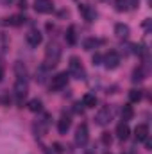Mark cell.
<instances>
[{
  "instance_id": "15",
  "label": "cell",
  "mask_w": 152,
  "mask_h": 154,
  "mask_svg": "<svg viewBox=\"0 0 152 154\" xmlns=\"http://www.w3.org/2000/svg\"><path fill=\"white\" fill-rule=\"evenodd\" d=\"M82 106H84V108H95V106H97V97H95L93 93H86V95L82 97Z\"/></svg>"
},
{
  "instance_id": "24",
  "label": "cell",
  "mask_w": 152,
  "mask_h": 154,
  "mask_svg": "<svg viewBox=\"0 0 152 154\" xmlns=\"http://www.w3.org/2000/svg\"><path fill=\"white\" fill-rule=\"evenodd\" d=\"M116 9L118 11H129V5L125 0H116Z\"/></svg>"
},
{
  "instance_id": "5",
  "label": "cell",
  "mask_w": 152,
  "mask_h": 154,
  "mask_svg": "<svg viewBox=\"0 0 152 154\" xmlns=\"http://www.w3.org/2000/svg\"><path fill=\"white\" fill-rule=\"evenodd\" d=\"M95 120H97L99 125H106V124H109V122L113 120V109H111V108H102V109L97 113Z\"/></svg>"
},
{
  "instance_id": "11",
  "label": "cell",
  "mask_w": 152,
  "mask_h": 154,
  "mask_svg": "<svg viewBox=\"0 0 152 154\" xmlns=\"http://www.w3.org/2000/svg\"><path fill=\"white\" fill-rule=\"evenodd\" d=\"M41 41H43V36H41L39 31H31V32L27 34V43H29L31 47H38Z\"/></svg>"
},
{
  "instance_id": "34",
  "label": "cell",
  "mask_w": 152,
  "mask_h": 154,
  "mask_svg": "<svg viewBox=\"0 0 152 154\" xmlns=\"http://www.w3.org/2000/svg\"><path fill=\"white\" fill-rule=\"evenodd\" d=\"M88 154H91V152H88Z\"/></svg>"
},
{
  "instance_id": "4",
  "label": "cell",
  "mask_w": 152,
  "mask_h": 154,
  "mask_svg": "<svg viewBox=\"0 0 152 154\" xmlns=\"http://www.w3.org/2000/svg\"><path fill=\"white\" fill-rule=\"evenodd\" d=\"M70 74L74 77H77V79H84V75H86L84 66H82V63L77 57H72L70 59Z\"/></svg>"
},
{
  "instance_id": "31",
  "label": "cell",
  "mask_w": 152,
  "mask_h": 154,
  "mask_svg": "<svg viewBox=\"0 0 152 154\" xmlns=\"http://www.w3.org/2000/svg\"><path fill=\"white\" fill-rule=\"evenodd\" d=\"M2 77H4V68H2V65H0V81H2Z\"/></svg>"
},
{
  "instance_id": "10",
  "label": "cell",
  "mask_w": 152,
  "mask_h": 154,
  "mask_svg": "<svg viewBox=\"0 0 152 154\" xmlns=\"http://www.w3.org/2000/svg\"><path fill=\"white\" fill-rule=\"evenodd\" d=\"M134 136H136V140H138V142H145V140L149 138V125L140 124V125L134 129Z\"/></svg>"
},
{
  "instance_id": "12",
  "label": "cell",
  "mask_w": 152,
  "mask_h": 154,
  "mask_svg": "<svg viewBox=\"0 0 152 154\" xmlns=\"http://www.w3.org/2000/svg\"><path fill=\"white\" fill-rule=\"evenodd\" d=\"M129 133H131V129H129L127 122H122V124L116 125V136H118L120 140H127V138H129Z\"/></svg>"
},
{
  "instance_id": "7",
  "label": "cell",
  "mask_w": 152,
  "mask_h": 154,
  "mask_svg": "<svg viewBox=\"0 0 152 154\" xmlns=\"http://www.w3.org/2000/svg\"><path fill=\"white\" fill-rule=\"evenodd\" d=\"M75 143L77 145H86L88 143V125L81 124L75 131Z\"/></svg>"
},
{
  "instance_id": "25",
  "label": "cell",
  "mask_w": 152,
  "mask_h": 154,
  "mask_svg": "<svg viewBox=\"0 0 152 154\" xmlns=\"http://www.w3.org/2000/svg\"><path fill=\"white\" fill-rule=\"evenodd\" d=\"M102 143H106V145L111 143V134L109 133H102Z\"/></svg>"
},
{
  "instance_id": "33",
  "label": "cell",
  "mask_w": 152,
  "mask_h": 154,
  "mask_svg": "<svg viewBox=\"0 0 152 154\" xmlns=\"http://www.w3.org/2000/svg\"><path fill=\"white\" fill-rule=\"evenodd\" d=\"M104 154H111V152H104Z\"/></svg>"
},
{
  "instance_id": "8",
  "label": "cell",
  "mask_w": 152,
  "mask_h": 154,
  "mask_svg": "<svg viewBox=\"0 0 152 154\" xmlns=\"http://www.w3.org/2000/svg\"><path fill=\"white\" fill-rule=\"evenodd\" d=\"M79 13L84 16V20H86V22H93V20L97 18V11H95L93 7L86 5V4H81V5H79Z\"/></svg>"
},
{
  "instance_id": "28",
  "label": "cell",
  "mask_w": 152,
  "mask_h": 154,
  "mask_svg": "<svg viewBox=\"0 0 152 154\" xmlns=\"http://www.w3.org/2000/svg\"><path fill=\"white\" fill-rule=\"evenodd\" d=\"M127 2V5H129V9H132V7H136V4H138V0H125Z\"/></svg>"
},
{
  "instance_id": "26",
  "label": "cell",
  "mask_w": 152,
  "mask_h": 154,
  "mask_svg": "<svg viewBox=\"0 0 152 154\" xmlns=\"http://www.w3.org/2000/svg\"><path fill=\"white\" fill-rule=\"evenodd\" d=\"M102 63V56L100 54H95L93 56V65H100Z\"/></svg>"
},
{
  "instance_id": "14",
  "label": "cell",
  "mask_w": 152,
  "mask_h": 154,
  "mask_svg": "<svg viewBox=\"0 0 152 154\" xmlns=\"http://www.w3.org/2000/svg\"><path fill=\"white\" fill-rule=\"evenodd\" d=\"M129 25H125V23H116L114 25V34L118 36V38H127L129 36Z\"/></svg>"
},
{
  "instance_id": "27",
  "label": "cell",
  "mask_w": 152,
  "mask_h": 154,
  "mask_svg": "<svg viewBox=\"0 0 152 154\" xmlns=\"http://www.w3.org/2000/svg\"><path fill=\"white\" fill-rule=\"evenodd\" d=\"M82 109H84V106H82L81 102H77L75 106H74V111H75V113H82Z\"/></svg>"
},
{
  "instance_id": "1",
  "label": "cell",
  "mask_w": 152,
  "mask_h": 154,
  "mask_svg": "<svg viewBox=\"0 0 152 154\" xmlns=\"http://www.w3.org/2000/svg\"><path fill=\"white\" fill-rule=\"evenodd\" d=\"M59 57H61V48L59 45L56 43H50L45 50V66L50 68V66H56L59 63Z\"/></svg>"
},
{
  "instance_id": "19",
  "label": "cell",
  "mask_w": 152,
  "mask_h": 154,
  "mask_svg": "<svg viewBox=\"0 0 152 154\" xmlns=\"http://www.w3.org/2000/svg\"><path fill=\"white\" fill-rule=\"evenodd\" d=\"M45 77H47V66L43 65V66H39L38 70H36V81L45 82Z\"/></svg>"
},
{
  "instance_id": "32",
  "label": "cell",
  "mask_w": 152,
  "mask_h": 154,
  "mask_svg": "<svg viewBox=\"0 0 152 154\" xmlns=\"http://www.w3.org/2000/svg\"><path fill=\"white\" fill-rule=\"evenodd\" d=\"M45 154H50V152H48V151H47V152H45Z\"/></svg>"
},
{
  "instance_id": "18",
  "label": "cell",
  "mask_w": 152,
  "mask_h": 154,
  "mask_svg": "<svg viewBox=\"0 0 152 154\" xmlns=\"http://www.w3.org/2000/svg\"><path fill=\"white\" fill-rule=\"evenodd\" d=\"M132 115H134L132 106H129V104H127V106H123V108H122V120H123V122L131 120V118H132Z\"/></svg>"
},
{
  "instance_id": "23",
  "label": "cell",
  "mask_w": 152,
  "mask_h": 154,
  "mask_svg": "<svg viewBox=\"0 0 152 154\" xmlns=\"http://www.w3.org/2000/svg\"><path fill=\"white\" fill-rule=\"evenodd\" d=\"M141 79H143V68H136L132 72V81L136 82V81H141Z\"/></svg>"
},
{
  "instance_id": "21",
  "label": "cell",
  "mask_w": 152,
  "mask_h": 154,
  "mask_svg": "<svg viewBox=\"0 0 152 154\" xmlns=\"http://www.w3.org/2000/svg\"><path fill=\"white\" fill-rule=\"evenodd\" d=\"M129 99H131V102H140L141 100V91L140 90H131L129 91Z\"/></svg>"
},
{
  "instance_id": "17",
  "label": "cell",
  "mask_w": 152,
  "mask_h": 154,
  "mask_svg": "<svg viewBox=\"0 0 152 154\" xmlns=\"http://www.w3.org/2000/svg\"><path fill=\"white\" fill-rule=\"evenodd\" d=\"M7 23H9V25H14V27H18V25H22V23H25V18H23L22 14H14V16L7 18Z\"/></svg>"
},
{
  "instance_id": "20",
  "label": "cell",
  "mask_w": 152,
  "mask_h": 154,
  "mask_svg": "<svg viewBox=\"0 0 152 154\" xmlns=\"http://www.w3.org/2000/svg\"><path fill=\"white\" fill-rule=\"evenodd\" d=\"M99 43H100L99 39L90 38V39H86V41H84V48H86V50H93V48H97V45H99Z\"/></svg>"
},
{
  "instance_id": "9",
  "label": "cell",
  "mask_w": 152,
  "mask_h": 154,
  "mask_svg": "<svg viewBox=\"0 0 152 154\" xmlns=\"http://www.w3.org/2000/svg\"><path fill=\"white\" fill-rule=\"evenodd\" d=\"M34 9H36L38 13H50V11L54 9L52 0H36V2H34Z\"/></svg>"
},
{
  "instance_id": "6",
  "label": "cell",
  "mask_w": 152,
  "mask_h": 154,
  "mask_svg": "<svg viewBox=\"0 0 152 154\" xmlns=\"http://www.w3.org/2000/svg\"><path fill=\"white\" fill-rule=\"evenodd\" d=\"M66 84H68V74L66 72H61V74L54 75L52 77V82H50L52 90H63Z\"/></svg>"
},
{
  "instance_id": "3",
  "label": "cell",
  "mask_w": 152,
  "mask_h": 154,
  "mask_svg": "<svg viewBox=\"0 0 152 154\" xmlns=\"http://www.w3.org/2000/svg\"><path fill=\"white\" fill-rule=\"evenodd\" d=\"M102 63H104V66H106L108 70H114V68L120 65V56H118L114 50H111V52H108V54L102 57Z\"/></svg>"
},
{
  "instance_id": "13",
  "label": "cell",
  "mask_w": 152,
  "mask_h": 154,
  "mask_svg": "<svg viewBox=\"0 0 152 154\" xmlns=\"http://www.w3.org/2000/svg\"><path fill=\"white\" fill-rule=\"evenodd\" d=\"M70 125H72V120H70V118H68L66 115H63L61 118H59V122H57V129H59V133H61V134L68 133Z\"/></svg>"
},
{
  "instance_id": "16",
  "label": "cell",
  "mask_w": 152,
  "mask_h": 154,
  "mask_svg": "<svg viewBox=\"0 0 152 154\" xmlns=\"http://www.w3.org/2000/svg\"><path fill=\"white\" fill-rule=\"evenodd\" d=\"M66 41H68L70 45H75V43H77V36H75V27H74V25H70V27L66 29Z\"/></svg>"
},
{
  "instance_id": "22",
  "label": "cell",
  "mask_w": 152,
  "mask_h": 154,
  "mask_svg": "<svg viewBox=\"0 0 152 154\" xmlns=\"http://www.w3.org/2000/svg\"><path fill=\"white\" fill-rule=\"evenodd\" d=\"M29 109L34 111V113H36V111H41V100H39V99H32V100L29 102Z\"/></svg>"
},
{
  "instance_id": "2",
  "label": "cell",
  "mask_w": 152,
  "mask_h": 154,
  "mask_svg": "<svg viewBox=\"0 0 152 154\" xmlns=\"http://www.w3.org/2000/svg\"><path fill=\"white\" fill-rule=\"evenodd\" d=\"M29 91V82H27V75H16V82H14V95L18 104L23 102V99L27 97Z\"/></svg>"
},
{
  "instance_id": "30",
  "label": "cell",
  "mask_w": 152,
  "mask_h": 154,
  "mask_svg": "<svg viewBox=\"0 0 152 154\" xmlns=\"http://www.w3.org/2000/svg\"><path fill=\"white\" fill-rule=\"evenodd\" d=\"M54 147H56V151H57V152H63V149H61V145H59V143H56Z\"/></svg>"
},
{
  "instance_id": "29",
  "label": "cell",
  "mask_w": 152,
  "mask_h": 154,
  "mask_svg": "<svg viewBox=\"0 0 152 154\" xmlns=\"http://www.w3.org/2000/svg\"><path fill=\"white\" fill-rule=\"evenodd\" d=\"M20 7H23V9H25V7H27V2H25V0H20Z\"/></svg>"
}]
</instances>
